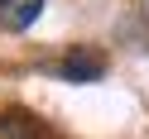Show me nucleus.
I'll use <instances>...</instances> for the list:
<instances>
[{
  "label": "nucleus",
  "instance_id": "7ed1b4c3",
  "mask_svg": "<svg viewBox=\"0 0 149 139\" xmlns=\"http://www.w3.org/2000/svg\"><path fill=\"white\" fill-rule=\"evenodd\" d=\"M0 139H43V125L29 110H5L0 115Z\"/></svg>",
  "mask_w": 149,
  "mask_h": 139
},
{
  "label": "nucleus",
  "instance_id": "f257e3e1",
  "mask_svg": "<svg viewBox=\"0 0 149 139\" xmlns=\"http://www.w3.org/2000/svg\"><path fill=\"white\" fill-rule=\"evenodd\" d=\"M53 72H58L63 82H101V77H106V58L82 48V53H68V58H63Z\"/></svg>",
  "mask_w": 149,
  "mask_h": 139
},
{
  "label": "nucleus",
  "instance_id": "f03ea898",
  "mask_svg": "<svg viewBox=\"0 0 149 139\" xmlns=\"http://www.w3.org/2000/svg\"><path fill=\"white\" fill-rule=\"evenodd\" d=\"M39 15H43V0H0V29L5 34H24Z\"/></svg>",
  "mask_w": 149,
  "mask_h": 139
}]
</instances>
